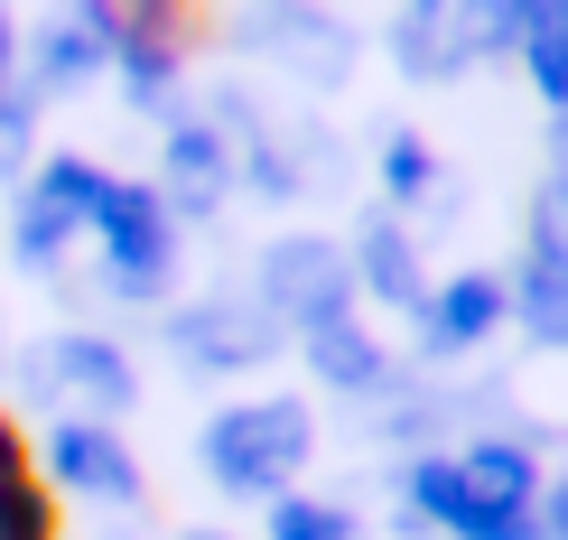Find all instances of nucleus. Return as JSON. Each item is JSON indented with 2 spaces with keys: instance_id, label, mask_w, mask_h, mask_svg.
<instances>
[{
  "instance_id": "f257e3e1",
  "label": "nucleus",
  "mask_w": 568,
  "mask_h": 540,
  "mask_svg": "<svg viewBox=\"0 0 568 540\" xmlns=\"http://www.w3.org/2000/svg\"><path fill=\"white\" fill-rule=\"evenodd\" d=\"M0 540H65V512L47 495V466L10 410H0Z\"/></svg>"
},
{
  "instance_id": "f03ea898",
  "label": "nucleus",
  "mask_w": 568,
  "mask_h": 540,
  "mask_svg": "<svg viewBox=\"0 0 568 540\" xmlns=\"http://www.w3.org/2000/svg\"><path fill=\"white\" fill-rule=\"evenodd\" d=\"M112 38H122L131 57L169 65V57H196V47L215 38V10H112Z\"/></svg>"
}]
</instances>
